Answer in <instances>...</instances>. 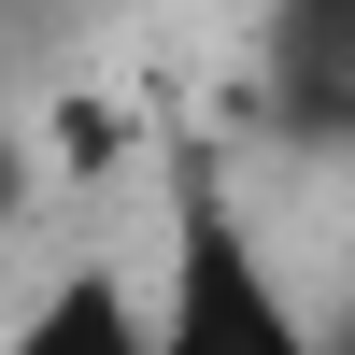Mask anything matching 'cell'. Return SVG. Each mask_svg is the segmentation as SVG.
Instances as JSON below:
<instances>
[{"instance_id":"cell-1","label":"cell","mask_w":355,"mask_h":355,"mask_svg":"<svg viewBox=\"0 0 355 355\" xmlns=\"http://www.w3.org/2000/svg\"><path fill=\"white\" fill-rule=\"evenodd\" d=\"M157 355H327L299 313V284H284V256L256 242L242 185H227L214 157L171 171V242H157Z\"/></svg>"},{"instance_id":"cell-2","label":"cell","mask_w":355,"mask_h":355,"mask_svg":"<svg viewBox=\"0 0 355 355\" xmlns=\"http://www.w3.org/2000/svg\"><path fill=\"white\" fill-rule=\"evenodd\" d=\"M0 355H157V299L114 256H57L28 284V313L0 327Z\"/></svg>"},{"instance_id":"cell-3","label":"cell","mask_w":355,"mask_h":355,"mask_svg":"<svg viewBox=\"0 0 355 355\" xmlns=\"http://www.w3.org/2000/svg\"><path fill=\"white\" fill-rule=\"evenodd\" d=\"M256 71H270V114H284V100H313L327 71H355V0H270Z\"/></svg>"},{"instance_id":"cell-4","label":"cell","mask_w":355,"mask_h":355,"mask_svg":"<svg viewBox=\"0 0 355 355\" xmlns=\"http://www.w3.org/2000/svg\"><path fill=\"white\" fill-rule=\"evenodd\" d=\"M28 199H43V185H28V142L0 128V214H28Z\"/></svg>"}]
</instances>
